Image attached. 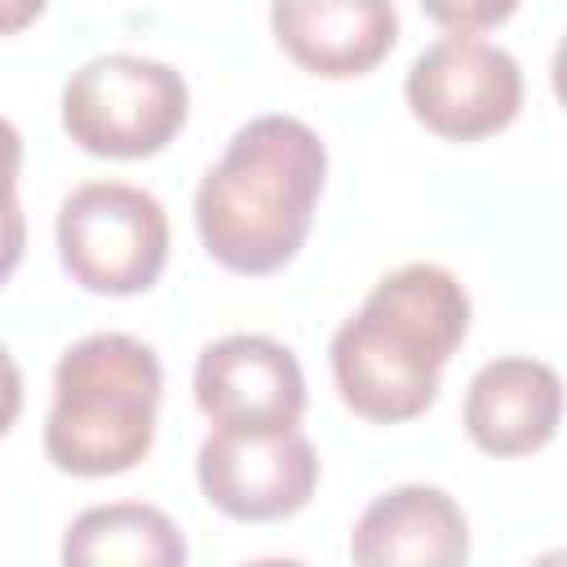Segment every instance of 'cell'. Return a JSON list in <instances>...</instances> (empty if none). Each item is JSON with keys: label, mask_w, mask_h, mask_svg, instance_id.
I'll return each instance as SVG.
<instances>
[{"label": "cell", "mask_w": 567, "mask_h": 567, "mask_svg": "<svg viewBox=\"0 0 567 567\" xmlns=\"http://www.w3.org/2000/svg\"><path fill=\"white\" fill-rule=\"evenodd\" d=\"M332 381L341 403L377 425L412 421L439 399V368L408 359L359 315H350L332 337Z\"/></svg>", "instance_id": "12"}, {"label": "cell", "mask_w": 567, "mask_h": 567, "mask_svg": "<svg viewBox=\"0 0 567 567\" xmlns=\"http://www.w3.org/2000/svg\"><path fill=\"white\" fill-rule=\"evenodd\" d=\"M350 558L359 567H456L470 558V523L443 487L408 483L359 514Z\"/></svg>", "instance_id": "10"}, {"label": "cell", "mask_w": 567, "mask_h": 567, "mask_svg": "<svg viewBox=\"0 0 567 567\" xmlns=\"http://www.w3.org/2000/svg\"><path fill=\"white\" fill-rule=\"evenodd\" d=\"M58 257L89 292H146L168 261V213L142 186L84 182L58 208Z\"/></svg>", "instance_id": "4"}, {"label": "cell", "mask_w": 567, "mask_h": 567, "mask_svg": "<svg viewBox=\"0 0 567 567\" xmlns=\"http://www.w3.org/2000/svg\"><path fill=\"white\" fill-rule=\"evenodd\" d=\"M186 111V80L168 62L137 53L93 58L62 89V128L97 159L159 155L182 133Z\"/></svg>", "instance_id": "3"}, {"label": "cell", "mask_w": 567, "mask_h": 567, "mask_svg": "<svg viewBox=\"0 0 567 567\" xmlns=\"http://www.w3.org/2000/svg\"><path fill=\"white\" fill-rule=\"evenodd\" d=\"M164 394L159 359L128 332H93L53 368V408L44 421V456L75 478L128 474L155 443Z\"/></svg>", "instance_id": "2"}, {"label": "cell", "mask_w": 567, "mask_h": 567, "mask_svg": "<svg viewBox=\"0 0 567 567\" xmlns=\"http://www.w3.org/2000/svg\"><path fill=\"white\" fill-rule=\"evenodd\" d=\"M279 49L310 75H368L399 40L394 0H270Z\"/></svg>", "instance_id": "8"}, {"label": "cell", "mask_w": 567, "mask_h": 567, "mask_svg": "<svg viewBox=\"0 0 567 567\" xmlns=\"http://www.w3.org/2000/svg\"><path fill=\"white\" fill-rule=\"evenodd\" d=\"M408 106L416 124L447 142H478L514 124L523 106L518 62L478 35H443L416 53L408 71Z\"/></svg>", "instance_id": "6"}, {"label": "cell", "mask_w": 567, "mask_h": 567, "mask_svg": "<svg viewBox=\"0 0 567 567\" xmlns=\"http://www.w3.org/2000/svg\"><path fill=\"white\" fill-rule=\"evenodd\" d=\"M18 173H22V133L0 115V284L18 270L27 248V217L18 204Z\"/></svg>", "instance_id": "14"}, {"label": "cell", "mask_w": 567, "mask_h": 567, "mask_svg": "<svg viewBox=\"0 0 567 567\" xmlns=\"http://www.w3.org/2000/svg\"><path fill=\"white\" fill-rule=\"evenodd\" d=\"M62 563L66 567H182L186 540L164 509L115 501L71 518L62 536Z\"/></svg>", "instance_id": "13"}, {"label": "cell", "mask_w": 567, "mask_h": 567, "mask_svg": "<svg viewBox=\"0 0 567 567\" xmlns=\"http://www.w3.org/2000/svg\"><path fill=\"white\" fill-rule=\"evenodd\" d=\"M563 421V381L540 359H492L465 390V430L487 456H532Z\"/></svg>", "instance_id": "11"}, {"label": "cell", "mask_w": 567, "mask_h": 567, "mask_svg": "<svg viewBox=\"0 0 567 567\" xmlns=\"http://www.w3.org/2000/svg\"><path fill=\"white\" fill-rule=\"evenodd\" d=\"M49 0H0V35H18L27 31L40 13H44Z\"/></svg>", "instance_id": "17"}, {"label": "cell", "mask_w": 567, "mask_h": 567, "mask_svg": "<svg viewBox=\"0 0 567 567\" xmlns=\"http://www.w3.org/2000/svg\"><path fill=\"white\" fill-rule=\"evenodd\" d=\"M22 412V368L13 363V354L0 346V439L13 430Z\"/></svg>", "instance_id": "16"}, {"label": "cell", "mask_w": 567, "mask_h": 567, "mask_svg": "<svg viewBox=\"0 0 567 567\" xmlns=\"http://www.w3.org/2000/svg\"><path fill=\"white\" fill-rule=\"evenodd\" d=\"M421 9L452 35H478L501 27L518 9V0H421Z\"/></svg>", "instance_id": "15"}, {"label": "cell", "mask_w": 567, "mask_h": 567, "mask_svg": "<svg viewBox=\"0 0 567 567\" xmlns=\"http://www.w3.org/2000/svg\"><path fill=\"white\" fill-rule=\"evenodd\" d=\"M328 151L297 115H257L221 151L195 190V230L235 275L284 270L315 221Z\"/></svg>", "instance_id": "1"}, {"label": "cell", "mask_w": 567, "mask_h": 567, "mask_svg": "<svg viewBox=\"0 0 567 567\" xmlns=\"http://www.w3.org/2000/svg\"><path fill=\"white\" fill-rule=\"evenodd\" d=\"M359 319L408 359L443 372L470 332V292L452 270L434 261H408L377 279Z\"/></svg>", "instance_id": "9"}, {"label": "cell", "mask_w": 567, "mask_h": 567, "mask_svg": "<svg viewBox=\"0 0 567 567\" xmlns=\"http://www.w3.org/2000/svg\"><path fill=\"white\" fill-rule=\"evenodd\" d=\"M195 478L204 501L226 518L275 523L310 505L319 487V456L297 425H217L199 443Z\"/></svg>", "instance_id": "5"}, {"label": "cell", "mask_w": 567, "mask_h": 567, "mask_svg": "<svg viewBox=\"0 0 567 567\" xmlns=\"http://www.w3.org/2000/svg\"><path fill=\"white\" fill-rule=\"evenodd\" d=\"M195 403L213 425L275 430L306 412V377L288 346L261 332H230L195 363Z\"/></svg>", "instance_id": "7"}]
</instances>
